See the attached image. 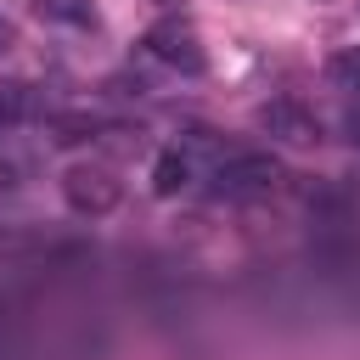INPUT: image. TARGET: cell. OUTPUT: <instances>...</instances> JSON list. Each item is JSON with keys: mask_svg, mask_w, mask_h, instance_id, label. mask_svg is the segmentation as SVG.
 Returning a JSON list of instances; mask_svg holds the SVG:
<instances>
[{"mask_svg": "<svg viewBox=\"0 0 360 360\" xmlns=\"http://www.w3.org/2000/svg\"><path fill=\"white\" fill-rule=\"evenodd\" d=\"M146 56L163 62V68H174V73H202L208 68V51H202L197 22L180 17V11H169V17H158L146 28Z\"/></svg>", "mask_w": 360, "mask_h": 360, "instance_id": "obj_2", "label": "cell"}, {"mask_svg": "<svg viewBox=\"0 0 360 360\" xmlns=\"http://www.w3.org/2000/svg\"><path fill=\"white\" fill-rule=\"evenodd\" d=\"M62 197H68V208L73 214H107L112 202H118V180L107 174V169H96V163H73L68 174H62Z\"/></svg>", "mask_w": 360, "mask_h": 360, "instance_id": "obj_3", "label": "cell"}, {"mask_svg": "<svg viewBox=\"0 0 360 360\" xmlns=\"http://www.w3.org/2000/svg\"><path fill=\"white\" fill-rule=\"evenodd\" d=\"M6 45H11V22L0 17V51H6Z\"/></svg>", "mask_w": 360, "mask_h": 360, "instance_id": "obj_11", "label": "cell"}, {"mask_svg": "<svg viewBox=\"0 0 360 360\" xmlns=\"http://www.w3.org/2000/svg\"><path fill=\"white\" fill-rule=\"evenodd\" d=\"M34 11H39L45 22H62V28H96L90 0H34Z\"/></svg>", "mask_w": 360, "mask_h": 360, "instance_id": "obj_7", "label": "cell"}, {"mask_svg": "<svg viewBox=\"0 0 360 360\" xmlns=\"http://www.w3.org/2000/svg\"><path fill=\"white\" fill-rule=\"evenodd\" d=\"M326 79H332V90H343L349 101H360V45L338 51V56L326 62Z\"/></svg>", "mask_w": 360, "mask_h": 360, "instance_id": "obj_8", "label": "cell"}, {"mask_svg": "<svg viewBox=\"0 0 360 360\" xmlns=\"http://www.w3.org/2000/svg\"><path fill=\"white\" fill-rule=\"evenodd\" d=\"M281 158L276 152H219L208 169V191L219 202H259L281 186Z\"/></svg>", "mask_w": 360, "mask_h": 360, "instance_id": "obj_1", "label": "cell"}, {"mask_svg": "<svg viewBox=\"0 0 360 360\" xmlns=\"http://www.w3.org/2000/svg\"><path fill=\"white\" fill-rule=\"evenodd\" d=\"M191 180H197V146H169L158 163H152V191L158 197H180V191H191Z\"/></svg>", "mask_w": 360, "mask_h": 360, "instance_id": "obj_5", "label": "cell"}, {"mask_svg": "<svg viewBox=\"0 0 360 360\" xmlns=\"http://www.w3.org/2000/svg\"><path fill=\"white\" fill-rule=\"evenodd\" d=\"M343 135L360 141V101H349V112H343Z\"/></svg>", "mask_w": 360, "mask_h": 360, "instance_id": "obj_10", "label": "cell"}, {"mask_svg": "<svg viewBox=\"0 0 360 360\" xmlns=\"http://www.w3.org/2000/svg\"><path fill=\"white\" fill-rule=\"evenodd\" d=\"M51 107H45V90H34V84H22V79H6L0 84V129H17V124H28V118H45Z\"/></svg>", "mask_w": 360, "mask_h": 360, "instance_id": "obj_6", "label": "cell"}, {"mask_svg": "<svg viewBox=\"0 0 360 360\" xmlns=\"http://www.w3.org/2000/svg\"><path fill=\"white\" fill-rule=\"evenodd\" d=\"M259 124H264L270 135L292 141V146H309V141H321V124H315V112H304L298 101H270V107H259Z\"/></svg>", "mask_w": 360, "mask_h": 360, "instance_id": "obj_4", "label": "cell"}, {"mask_svg": "<svg viewBox=\"0 0 360 360\" xmlns=\"http://www.w3.org/2000/svg\"><path fill=\"white\" fill-rule=\"evenodd\" d=\"M17 180H22V163H17V158H6V152H0V186H17Z\"/></svg>", "mask_w": 360, "mask_h": 360, "instance_id": "obj_9", "label": "cell"}]
</instances>
